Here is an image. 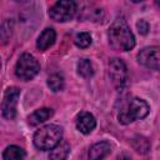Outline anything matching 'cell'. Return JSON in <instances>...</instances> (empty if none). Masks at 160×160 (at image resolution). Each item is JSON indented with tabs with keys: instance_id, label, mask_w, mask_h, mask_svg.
<instances>
[{
	"instance_id": "obj_18",
	"label": "cell",
	"mask_w": 160,
	"mask_h": 160,
	"mask_svg": "<svg viewBox=\"0 0 160 160\" xmlns=\"http://www.w3.org/2000/svg\"><path fill=\"white\" fill-rule=\"evenodd\" d=\"M142 144H149V142H148L146 139H144V138H139V136L135 138L134 141H132V146H134V149H135L136 151L141 152V154H145V152L149 150V148L142 146Z\"/></svg>"
},
{
	"instance_id": "obj_9",
	"label": "cell",
	"mask_w": 160,
	"mask_h": 160,
	"mask_svg": "<svg viewBox=\"0 0 160 160\" xmlns=\"http://www.w3.org/2000/svg\"><path fill=\"white\" fill-rule=\"evenodd\" d=\"M96 126V120L92 114L88 111H82L76 118V128L82 134H90Z\"/></svg>"
},
{
	"instance_id": "obj_16",
	"label": "cell",
	"mask_w": 160,
	"mask_h": 160,
	"mask_svg": "<svg viewBox=\"0 0 160 160\" xmlns=\"http://www.w3.org/2000/svg\"><path fill=\"white\" fill-rule=\"evenodd\" d=\"M48 86L54 91H61L64 89V78L60 74H51L48 78Z\"/></svg>"
},
{
	"instance_id": "obj_20",
	"label": "cell",
	"mask_w": 160,
	"mask_h": 160,
	"mask_svg": "<svg viewBox=\"0 0 160 160\" xmlns=\"http://www.w3.org/2000/svg\"><path fill=\"white\" fill-rule=\"evenodd\" d=\"M118 160H132V159H131L129 155L122 154V155H120V156H119V159H118Z\"/></svg>"
},
{
	"instance_id": "obj_4",
	"label": "cell",
	"mask_w": 160,
	"mask_h": 160,
	"mask_svg": "<svg viewBox=\"0 0 160 160\" xmlns=\"http://www.w3.org/2000/svg\"><path fill=\"white\" fill-rule=\"evenodd\" d=\"M39 71H40V64L31 54L25 52L18 59L15 65V75L20 80L24 81L31 80L38 75Z\"/></svg>"
},
{
	"instance_id": "obj_12",
	"label": "cell",
	"mask_w": 160,
	"mask_h": 160,
	"mask_svg": "<svg viewBox=\"0 0 160 160\" xmlns=\"http://www.w3.org/2000/svg\"><path fill=\"white\" fill-rule=\"evenodd\" d=\"M52 116V110L49 109V108H41V109H38L35 110L32 114L29 115L28 118V122L31 125V126H36L44 121H46L49 118Z\"/></svg>"
},
{
	"instance_id": "obj_3",
	"label": "cell",
	"mask_w": 160,
	"mask_h": 160,
	"mask_svg": "<svg viewBox=\"0 0 160 160\" xmlns=\"http://www.w3.org/2000/svg\"><path fill=\"white\" fill-rule=\"evenodd\" d=\"M62 129L58 125L50 124L40 128L34 134V145L39 150H52L61 142Z\"/></svg>"
},
{
	"instance_id": "obj_6",
	"label": "cell",
	"mask_w": 160,
	"mask_h": 160,
	"mask_svg": "<svg viewBox=\"0 0 160 160\" xmlns=\"http://www.w3.org/2000/svg\"><path fill=\"white\" fill-rule=\"evenodd\" d=\"M109 78L118 90H122L128 85V69L121 59L114 58L109 61Z\"/></svg>"
},
{
	"instance_id": "obj_1",
	"label": "cell",
	"mask_w": 160,
	"mask_h": 160,
	"mask_svg": "<svg viewBox=\"0 0 160 160\" xmlns=\"http://www.w3.org/2000/svg\"><path fill=\"white\" fill-rule=\"evenodd\" d=\"M109 44L118 51H129L135 46V36L124 18L112 21L108 30Z\"/></svg>"
},
{
	"instance_id": "obj_8",
	"label": "cell",
	"mask_w": 160,
	"mask_h": 160,
	"mask_svg": "<svg viewBox=\"0 0 160 160\" xmlns=\"http://www.w3.org/2000/svg\"><path fill=\"white\" fill-rule=\"evenodd\" d=\"M138 61L151 70L160 72V48L159 46H146L138 54Z\"/></svg>"
},
{
	"instance_id": "obj_2",
	"label": "cell",
	"mask_w": 160,
	"mask_h": 160,
	"mask_svg": "<svg viewBox=\"0 0 160 160\" xmlns=\"http://www.w3.org/2000/svg\"><path fill=\"white\" fill-rule=\"evenodd\" d=\"M149 111H150V106L145 100L139 98H132L120 109L118 114V119L120 124L128 125L135 120L139 119L141 120L146 118Z\"/></svg>"
},
{
	"instance_id": "obj_13",
	"label": "cell",
	"mask_w": 160,
	"mask_h": 160,
	"mask_svg": "<svg viewBox=\"0 0 160 160\" xmlns=\"http://www.w3.org/2000/svg\"><path fill=\"white\" fill-rule=\"evenodd\" d=\"M70 154V145L66 141H61L58 146L50 150L49 159L50 160H66Z\"/></svg>"
},
{
	"instance_id": "obj_21",
	"label": "cell",
	"mask_w": 160,
	"mask_h": 160,
	"mask_svg": "<svg viewBox=\"0 0 160 160\" xmlns=\"http://www.w3.org/2000/svg\"><path fill=\"white\" fill-rule=\"evenodd\" d=\"M158 5H160V1H158Z\"/></svg>"
},
{
	"instance_id": "obj_10",
	"label": "cell",
	"mask_w": 160,
	"mask_h": 160,
	"mask_svg": "<svg viewBox=\"0 0 160 160\" xmlns=\"http://www.w3.org/2000/svg\"><path fill=\"white\" fill-rule=\"evenodd\" d=\"M56 40V32L52 28H46L42 30V32L39 35L38 40H36V48L40 51H45L48 50L50 46L54 45Z\"/></svg>"
},
{
	"instance_id": "obj_14",
	"label": "cell",
	"mask_w": 160,
	"mask_h": 160,
	"mask_svg": "<svg viewBox=\"0 0 160 160\" xmlns=\"http://www.w3.org/2000/svg\"><path fill=\"white\" fill-rule=\"evenodd\" d=\"M25 151L20 146L10 145L2 152V160H24Z\"/></svg>"
},
{
	"instance_id": "obj_11",
	"label": "cell",
	"mask_w": 160,
	"mask_h": 160,
	"mask_svg": "<svg viewBox=\"0 0 160 160\" xmlns=\"http://www.w3.org/2000/svg\"><path fill=\"white\" fill-rule=\"evenodd\" d=\"M111 151V146L108 141H100L94 144L89 150V160H102Z\"/></svg>"
},
{
	"instance_id": "obj_7",
	"label": "cell",
	"mask_w": 160,
	"mask_h": 160,
	"mask_svg": "<svg viewBox=\"0 0 160 160\" xmlns=\"http://www.w3.org/2000/svg\"><path fill=\"white\" fill-rule=\"evenodd\" d=\"M20 96V90L15 86L8 88L1 102V114L6 120H12L16 115V105Z\"/></svg>"
},
{
	"instance_id": "obj_5",
	"label": "cell",
	"mask_w": 160,
	"mask_h": 160,
	"mask_svg": "<svg viewBox=\"0 0 160 160\" xmlns=\"http://www.w3.org/2000/svg\"><path fill=\"white\" fill-rule=\"evenodd\" d=\"M78 4L71 0L56 1L49 10V16L58 22H65L71 20L76 14Z\"/></svg>"
},
{
	"instance_id": "obj_15",
	"label": "cell",
	"mask_w": 160,
	"mask_h": 160,
	"mask_svg": "<svg viewBox=\"0 0 160 160\" xmlns=\"http://www.w3.org/2000/svg\"><path fill=\"white\" fill-rule=\"evenodd\" d=\"M94 65L89 59H80L78 62V74L82 78H91L94 75Z\"/></svg>"
},
{
	"instance_id": "obj_17",
	"label": "cell",
	"mask_w": 160,
	"mask_h": 160,
	"mask_svg": "<svg viewBox=\"0 0 160 160\" xmlns=\"http://www.w3.org/2000/svg\"><path fill=\"white\" fill-rule=\"evenodd\" d=\"M75 45L78 48H81V49H85L88 48L90 44H91V36L89 32L86 31H82V32H79L76 36H75Z\"/></svg>"
},
{
	"instance_id": "obj_19",
	"label": "cell",
	"mask_w": 160,
	"mask_h": 160,
	"mask_svg": "<svg viewBox=\"0 0 160 160\" xmlns=\"http://www.w3.org/2000/svg\"><path fill=\"white\" fill-rule=\"evenodd\" d=\"M136 28H138V31L141 34V35H146L150 26H149V22L144 19H140L138 22H136Z\"/></svg>"
}]
</instances>
